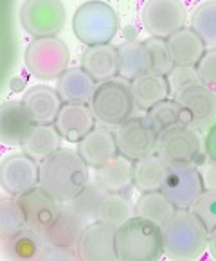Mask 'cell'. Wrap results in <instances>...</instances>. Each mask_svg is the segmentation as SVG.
I'll return each instance as SVG.
<instances>
[{
	"label": "cell",
	"instance_id": "6da1fadb",
	"mask_svg": "<svg viewBox=\"0 0 216 261\" xmlns=\"http://www.w3.org/2000/svg\"><path fill=\"white\" fill-rule=\"evenodd\" d=\"M89 182V166L77 151L62 148L40 164V186L60 204H69Z\"/></svg>",
	"mask_w": 216,
	"mask_h": 261
},
{
	"label": "cell",
	"instance_id": "7a4b0ae2",
	"mask_svg": "<svg viewBox=\"0 0 216 261\" xmlns=\"http://www.w3.org/2000/svg\"><path fill=\"white\" fill-rule=\"evenodd\" d=\"M164 254L171 259L191 261L205 252L209 230L189 209H177L170 220L160 225Z\"/></svg>",
	"mask_w": 216,
	"mask_h": 261
},
{
	"label": "cell",
	"instance_id": "3957f363",
	"mask_svg": "<svg viewBox=\"0 0 216 261\" xmlns=\"http://www.w3.org/2000/svg\"><path fill=\"white\" fill-rule=\"evenodd\" d=\"M116 250L119 261H155L164 256L160 225L133 216L116 230Z\"/></svg>",
	"mask_w": 216,
	"mask_h": 261
},
{
	"label": "cell",
	"instance_id": "277c9868",
	"mask_svg": "<svg viewBox=\"0 0 216 261\" xmlns=\"http://www.w3.org/2000/svg\"><path fill=\"white\" fill-rule=\"evenodd\" d=\"M72 31L87 47L108 45L119 33V15L106 2H85L74 13Z\"/></svg>",
	"mask_w": 216,
	"mask_h": 261
},
{
	"label": "cell",
	"instance_id": "5b68a950",
	"mask_svg": "<svg viewBox=\"0 0 216 261\" xmlns=\"http://www.w3.org/2000/svg\"><path fill=\"white\" fill-rule=\"evenodd\" d=\"M155 153L166 166H204L209 161L204 150V142L195 128L187 124H175L160 132L157 137Z\"/></svg>",
	"mask_w": 216,
	"mask_h": 261
},
{
	"label": "cell",
	"instance_id": "8992f818",
	"mask_svg": "<svg viewBox=\"0 0 216 261\" xmlns=\"http://www.w3.org/2000/svg\"><path fill=\"white\" fill-rule=\"evenodd\" d=\"M89 105L96 121H99L103 126H119L130 119L135 110L131 81L117 76L110 81L99 83Z\"/></svg>",
	"mask_w": 216,
	"mask_h": 261
},
{
	"label": "cell",
	"instance_id": "52a82bcc",
	"mask_svg": "<svg viewBox=\"0 0 216 261\" xmlns=\"http://www.w3.org/2000/svg\"><path fill=\"white\" fill-rule=\"evenodd\" d=\"M70 62V50L63 40L38 38L29 42L23 53V63L29 74L42 81L60 80Z\"/></svg>",
	"mask_w": 216,
	"mask_h": 261
},
{
	"label": "cell",
	"instance_id": "ba28073f",
	"mask_svg": "<svg viewBox=\"0 0 216 261\" xmlns=\"http://www.w3.org/2000/svg\"><path fill=\"white\" fill-rule=\"evenodd\" d=\"M67 11L62 2L29 0L20 8V23L23 31L35 40L54 38L65 27Z\"/></svg>",
	"mask_w": 216,
	"mask_h": 261
},
{
	"label": "cell",
	"instance_id": "9c48e42d",
	"mask_svg": "<svg viewBox=\"0 0 216 261\" xmlns=\"http://www.w3.org/2000/svg\"><path fill=\"white\" fill-rule=\"evenodd\" d=\"M173 99L180 107L182 124L197 132H207V128L216 123V92L202 83H193L178 90Z\"/></svg>",
	"mask_w": 216,
	"mask_h": 261
},
{
	"label": "cell",
	"instance_id": "30bf717a",
	"mask_svg": "<svg viewBox=\"0 0 216 261\" xmlns=\"http://www.w3.org/2000/svg\"><path fill=\"white\" fill-rule=\"evenodd\" d=\"M143 25L151 38L168 40L177 31L184 29L187 22V11L182 2L175 0H151L146 2L141 13Z\"/></svg>",
	"mask_w": 216,
	"mask_h": 261
},
{
	"label": "cell",
	"instance_id": "8fae6325",
	"mask_svg": "<svg viewBox=\"0 0 216 261\" xmlns=\"http://www.w3.org/2000/svg\"><path fill=\"white\" fill-rule=\"evenodd\" d=\"M160 191L177 209H189L204 191V178L197 166H168Z\"/></svg>",
	"mask_w": 216,
	"mask_h": 261
},
{
	"label": "cell",
	"instance_id": "7c38bea8",
	"mask_svg": "<svg viewBox=\"0 0 216 261\" xmlns=\"http://www.w3.org/2000/svg\"><path fill=\"white\" fill-rule=\"evenodd\" d=\"M15 198L23 213L25 225L42 236L49 229L50 223L58 218L60 211L63 207V204H60L58 200L52 195H49L42 186H35V188L27 189L25 193L15 196Z\"/></svg>",
	"mask_w": 216,
	"mask_h": 261
},
{
	"label": "cell",
	"instance_id": "4fadbf2b",
	"mask_svg": "<svg viewBox=\"0 0 216 261\" xmlns=\"http://www.w3.org/2000/svg\"><path fill=\"white\" fill-rule=\"evenodd\" d=\"M116 139L119 153L130 161H139L157 151L158 134L144 121V117H130L116 126Z\"/></svg>",
	"mask_w": 216,
	"mask_h": 261
},
{
	"label": "cell",
	"instance_id": "5bb4252c",
	"mask_svg": "<svg viewBox=\"0 0 216 261\" xmlns=\"http://www.w3.org/2000/svg\"><path fill=\"white\" fill-rule=\"evenodd\" d=\"M0 184L9 196L40 186V166L27 153H11L0 164Z\"/></svg>",
	"mask_w": 216,
	"mask_h": 261
},
{
	"label": "cell",
	"instance_id": "9a60e30c",
	"mask_svg": "<svg viewBox=\"0 0 216 261\" xmlns=\"http://www.w3.org/2000/svg\"><path fill=\"white\" fill-rule=\"evenodd\" d=\"M116 227L108 223L92 222L85 227L77 245L79 261H119L116 250Z\"/></svg>",
	"mask_w": 216,
	"mask_h": 261
},
{
	"label": "cell",
	"instance_id": "2e32d148",
	"mask_svg": "<svg viewBox=\"0 0 216 261\" xmlns=\"http://www.w3.org/2000/svg\"><path fill=\"white\" fill-rule=\"evenodd\" d=\"M87 225L89 223L85 220L79 218L69 205L63 204L58 218L54 220L49 225V229L43 232V240L47 245L67 250V252L77 256V245H79L81 234H83Z\"/></svg>",
	"mask_w": 216,
	"mask_h": 261
},
{
	"label": "cell",
	"instance_id": "e0dca14e",
	"mask_svg": "<svg viewBox=\"0 0 216 261\" xmlns=\"http://www.w3.org/2000/svg\"><path fill=\"white\" fill-rule=\"evenodd\" d=\"M77 153L87 162L89 168H101L117 157L119 146H117L116 132L108 126H96L87 137L77 142Z\"/></svg>",
	"mask_w": 216,
	"mask_h": 261
},
{
	"label": "cell",
	"instance_id": "ac0fdd59",
	"mask_svg": "<svg viewBox=\"0 0 216 261\" xmlns=\"http://www.w3.org/2000/svg\"><path fill=\"white\" fill-rule=\"evenodd\" d=\"M23 107L27 108L35 124H54L62 110L63 99L58 90L47 85H35L29 87L22 97Z\"/></svg>",
	"mask_w": 216,
	"mask_h": 261
},
{
	"label": "cell",
	"instance_id": "d6986e66",
	"mask_svg": "<svg viewBox=\"0 0 216 261\" xmlns=\"http://www.w3.org/2000/svg\"><path fill=\"white\" fill-rule=\"evenodd\" d=\"M31 115L22 101H6L0 107V141L8 146H22L33 130Z\"/></svg>",
	"mask_w": 216,
	"mask_h": 261
},
{
	"label": "cell",
	"instance_id": "ffe728a7",
	"mask_svg": "<svg viewBox=\"0 0 216 261\" xmlns=\"http://www.w3.org/2000/svg\"><path fill=\"white\" fill-rule=\"evenodd\" d=\"M60 135L69 142H79L96 128V117L90 105L65 103L54 123Z\"/></svg>",
	"mask_w": 216,
	"mask_h": 261
},
{
	"label": "cell",
	"instance_id": "44dd1931",
	"mask_svg": "<svg viewBox=\"0 0 216 261\" xmlns=\"http://www.w3.org/2000/svg\"><path fill=\"white\" fill-rule=\"evenodd\" d=\"M81 69L87 70L96 83H104L119 76V60L117 47L114 45H96L87 47L81 54Z\"/></svg>",
	"mask_w": 216,
	"mask_h": 261
},
{
	"label": "cell",
	"instance_id": "7402d4cb",
	"mask_svg": "<svg viewBox=\"0 0 216 261\" xmlns=\"http://www.w3.org/2000/svg\"><path fill=\"white\" fill-rule=\"evenodd\" d=\"M96 182H99L108 193L131 196L133 188V161L124 155H117L114 161L96 169Z\"/></svg>",
	"mask_w": 216,
	"mask_h": 261
},
{
	"label": "cell",
	"instance_id": "603a6c76",
	"mask_svg": "<svg viewBox=\"0 0 216 261\" xmlns=\"http://www.w3.org/2000/svg\"><path fill=\"white\" fill-rule=\"evenodd\" d=\"M166 43L175 67H197V63L207 50L205 43L191 27H184L177 31L166 40Z\"/></svg>",
	"mask_w": 216,
	"mask_h": 261
},
{
	"label": "cell",
	"instance_id": "cb8c5ba5",
	"mask_svg": "<svg viewBox=\"0 0 216 261\" xmlns=\"http://www.w3.org/2000/svg\"><path fill=\"white\" fill-rule=\"evenodd\" d=\"M96 81L87 74L81 67H72L63 72V76L58 80V90L60 97L63 103H74V105H89L94 97V92L97 89Z\"/></svg>",
	"mask_w": 216,
	"mask_h": 261
},
{
	"label": "cell",
	"instance_id": "d4e9b609",
	"mask_svg": "<svg viewBox=\"0 0 216 261\" xmlns=\"http://www.w3.org/2000/svg\"><path fill=\"white\" fill-rule=\"evenodd\" d=\"M0 243H2V254L8 259L22 261L42 259L47 247L43 236L29 227H23L22 230L8 236V238H0Z\"/></svg>",
	"mask_w": 216,
	"mask_h": 261
},
{
	"label": "cell",
	"instance_id": "484cf974",
	"mask_svg": "<svg viewBox=\"0 0 216 261\" xmlns=\"http://www.w3.org/2000/svg\"><path fill=\"white\" fill-rule=\"evenodd\" d=\"M62 141L63 137L54 124H35L20 148L35 161H45L52 153L62 150Z\"/></svg>",
	"mask_w": 216,
	"mask_h": 261
},
{
	"label": "cell",
	"instance_id": "4316f807",
	"mask_svg": "<svg viewBox=\"0 0 216 261\" xmlns=\"http://www.w3.org/2000/svg\"><path fill=\"white\" fill-rule=\"evenodd\" d=\"M131 94H133L135 108L148 112L155 105L170 99V85L164 76L146 74L143 77L131 81Z\"/></svg>",
	"mask_w": 216,
	"mask_h": 261
},
{
	"label": "cell",
	"instance_id": "83f0119b",
	"mask_svg": "<svg viewBox=\"0 0 216 261\" xmlns=\"http://www.w3.org/2000/svg\"><path fill=\"white\" fill-rule=\"evenodd\" d=\"M119 76L128 81L151 74V63L143 42H126L117 47Z\"/></svg>",
	"mask_w": 216,
	"mask_h": 261
},
{
	"label": "cell",
	"instance_id": "f1b7e54d",
	"mask_svg": "<svg viewBox=\"0 0 216 261\" xmlns=\"http://www.w3.org/2000/svg\"><path fill=\"white\" fill-rule=\"evenodd\" d=\"M168 166L157 153L133 161V188L139 193L160 191Z\"/></svg>",
	"mask_w": 216,
	"mask_h": 261
},
{
	"label": "cell",
	"instance_id": "f546056e",
	"mask_svg": "<svg viewBox=\"0 0 216 261\" xmlns=\"http://www.w3.org/2000/svg\"><path fill=\"white\" fill-rule=\"evenodd\" d=\"M106 195H108V191L99 182H89V184L65 205H69V207L72 209L79 218L85 220L87 223H92L99 220L101 207H103Z\"/></svg>",
	"mask_w": 216,
	"mask_h": 261
},
{
	"label": "cell",
	"instance_id": "4dcf8cb0",
	"mask_svg": "<svg viewBox=\"0 0 216 261\" xmlns=\"http://www.w3.org/2000/svg\"><path fill=\"white\" fill-rule=\"evenodd\" d=\"M175 211L177 207L173 202L162 191L141 193L139 200L135 202V216L146 218L157 225H162L166 220H170Z\"/></svg>",
	"mask_w": 216,
	"mask_h": 261
},
{
	"label": "cell",
	"instance_id": "1f68e13d",
	"mask_svg": "<svg viewBox=\"0 0 216 261\" xmlns=\"http://www.w3.org/2000/svg\"><path fill=\"white\" fill-rule=\"evenodd\" d=\"M133 216H135V204L131 202L130 196L108 193L106 198H104L103 207H101V215H99L101 222L117 229V227L126 223Z\"/></svg>",
	"mask_w": 216,
	"mask_h": 261
},
{
	"label": "cell",
	"instance_id": "d6a6232c",
	"mask_svg": "<svg viewBox=\"0 0 216 261\" xmlns=\"http://www.w3.org/2000/svg\"><path fill=\"white\" fill-rule=\"evenodd\" d=\"M191 29L209 49H216V2H202L191 15Z\"/></svg>",
	"mask_w": 216,
	"mask_h": 261
},
{
	"label": "cell",
	"instance_id": "836d02e7",
	"mask_svg": "<svg viewBox=\"0 0 216 261\" xmlns=\"http://www.w3.org/2000/svg\"><path fill=\"white\" fill-rule=\"evenodd\" d=\"M144 121L153 128L157 134L168 130V128L175 126V124H182V115H180V107L177 101L171 99L162 101V103L155 105L153 108L146 112Z\"/></svg>",
	"mask_w": 216,
	"mask_h": 261
},
{
	"label": "cell",
	"instance_id": "e575fe53",
	"mask_svg": "<svg viewBox=\"0 0 216 261\" xmlns=\"http://www.w3.org/2000/svg\"><path fill=\"white\" fill-rule=\"evenodd\" d=\"M25 218L15 196H2L0 198V238H8L22 230Z\"/></svg>",
	"mask_w": 216,
	"mask_h": 261
},
{
	"label": "cell",
	"instance_id": "d590c367",
	"mask_svg": "<svg viewBox=\"0 0 216 261\" xmlns=\"http://www.w3.org/2000/svg\"><path fill=\"white\" fill-rule=\"evenodd\" d=\"M144 47H146L148 58L151 63V74H158V76L166 77L168 74L173 70V62H171L170 50H168L166 40L162 38H148L144 40Z\"/></svg>",
	"mask_w": 216,
	"mask_h": 261
},
{
	"label": "cell",
	"instance_id": "8d00e7d4",
	"mask_svg": "<svg viewBox=\"0 0 216 261\" xmlns=\"http://www.w3.org/2000/svg\"><path fill=\"white\" fill-rule=\"evenodd\" d=\"M189 211L197 215L200 222L205 225V229L211 232L216 227V191L204 189L198 195V198L189 205Z\"/></svg>",
	"mask_w": 216,
	"mask_h": 261
},
{
	"label": "cell",
	"instance_id": "74e56055",
	"mask_svg": "<svg viewBox=\"0 0 216 261\" xmlns=\"http://www.w3.org/2000/svg\"><path fill=\"white\" fill-rule=\"evenodd\" d=\"M197 76L204 87L216 92V49L205 50L202 60L197 63Z\"/></svg>",
	"mask_w": 216,
	"mask_h": 261
},
{
	"label": "cell",
	"instance_id": "f35d334b",
	"mask_svg": "<svg viewBox=\"0 0 216 261\" xmlns=\"http://www.w3.org/2000/svg\"><path fill=\"white\" fill-rule=\"evenodd\" d=\"M166 80H168V85H170V92L173 94V96L178 90L189 87V85L200 83L195 67H173V70L168 74Z\"/></svg>",
	"mask_w": 216,
	"mask_h": 261
},
{
	"label": "cell",
	"instance_id": "ab89813d",
	"mask_svg": "<svg viewBox=\"0 0 216 261\" xmlns=\"http://www.w3.org/2000/svg\"><path fill=\"white\" fill-rule=\"evenodd\" d=\"M204 150L211 162H216V123H212L207 128L204 137Z\"/></svg>",
	"mask_w": 216,
	"mask_h": 261
},
{
	"label": "cell",
	"instance_id": "60d3db41",
	"mask_svg": "<svg viewBox=\"0 0 216 261\" xmlns=\"http://www.w3.org/2000/svg\"><path fill=\"white\" fill-rule=\"evenodd\" d=\"M204 166H205V168H204V171H202V178H204V189L216 191V162L207 161Z\"/></svg>",
	"mask_w": 216,
	"mask_h": 261
},
{
	"label": "cell",
	"instance_id": "b9f144b4",
	"mask_svg": "<svg viewBox=\"0 0 216 261\" xmlns=\"http://www.w3.org/2000/svg\"><path fill=\"white\" fill-rule=\"evenodd\" d=\"M207 249L211 252L212 257H216V227L209 232V243H207Z\"/></svg>",
	"mask_w": 216,
	"mask_h": 261
}]
</instances>
